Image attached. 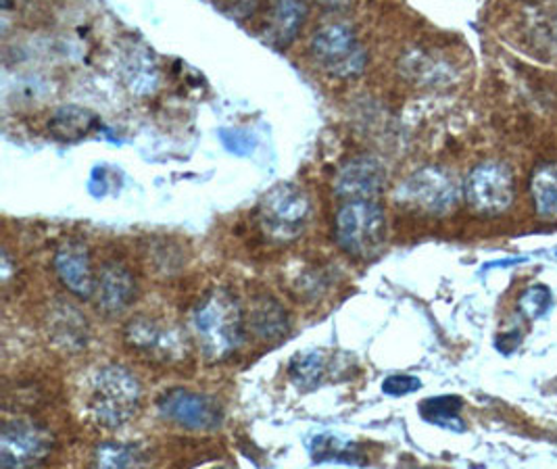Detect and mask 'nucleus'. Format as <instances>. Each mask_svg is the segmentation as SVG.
<instances>
[{
  "label": "nucleus",
  "mask_w": 557,
  "mask_h": 469,
  "mask_svg": "<svg viewBox=\"0 0 557 469\" xmlns=\"http://www.w3.org/2000/svg\"><path fill=\"white\" fill-rule=\"evenodd\" d=\"M193 330L213 361H222L245 343V313L238 300L226 291H213L193 311Z\"/></svg>",
  "instance_id": "f257e3e1"
},
{
  "label": "nucleus",
  "mask_w": 557,
  "mask_h": 469,
  "mask_svg": "<svg viewBox=\"0 0 557 469\" xmlns=\"http://www.w3.org/2000/svg\"><path fill=\"white\" fill-rule=\"evenodd\" d=\"M138 380L120 366L95 371L88 384V411L104 428H120L132 420L140 407Z\"/></svg>",
  "instance_id": "f03ea898"
},
{
  "label": "nucleus",
  "mask_w": 557,
  "mask_h": 469,
  "mask_svg": "<svg viewBox=\"0 0 557 469\" xmlns=\"http://www.w3.org/2000/svg\"><path fill=\"white\" fill-rule=\"evenodd\" d=\"M334 240L355 259H372L386 240V213L374 200H349L334 220Z\"/></svg>",
  "instance_id": "7ed1b4c3"
},
{
  "label": "nucleus",
  "mask_w": 557,
  "mask_h": 469,
  "mask_svg": "<svg viewBox=\"0 0 557 469\" xmlns=\"http://www.w3.org/2000/svg\"><path fill=\"white\" fill-rule=\"evenodd\" d=\"M311 54L318 65L336 77H355L368 63V52L354 29L345 24H324L311 36Z\"/></svg>",
  "instance_id": "20e7f679"
},
{
  "label": "nucleus",
  "mask_w": 557,
  "mask_h": 469,
  "mask_svg": "<svg viewBox=\"0 0 557 469\" xmlns=\"http://www.w3.org/2000/svg\"><path fill=\"white\" fill-rule=\"evenodd\" d=\"M456 177L441 168H422L407 177L397 190L399 205L429 215H445L457 205Z\"/></svg>",
  "instance_id": "39448f33"
},
{
  "label": "nucleus",
  "mask_w": 557,
  "mask_h": 469,
  "mask_svg": "<svg viewBox=\"0 0 557 469\" xmlns=\"http://www.w3.org/2000/svg\"><path fill=\"white\" fill-rule=\"evenodd\" d=\"M463 197L482 215L506 213L516 198L513 173L502 161H484L466 177Z\"/></svg>",
  "instance_id": "423d86ee"
},
{
  "label": "nucleus",
  "mask_w": 557,
  "mask_h": 469,
  "mask_svg": "<svg viewBox=\"0 0 557 469\" xmlns=\"http://www.w3.org/2000/svg\"><path fill=\"white\" fill-rule=\"evenodd\" d=\"M52 434L27 420L7 421L0 430V468L34 469L47 461Z\"/></svg>",
  "instance_id": "0eeeda50"
},
{
  "label": "nucleus",
  "mask_w": 557,
  "mask_h": 469,
  "mask_svg": "<svg viewBox=\"0 0 557 469\" xmlns=\"http://www.w3.org/2000/svg\"><path fill=\"white\" fill-rule=\"evenodd\" d=\"M311 202L295 184L274 186L259 202V218L268 234L276 238H295L309 218Z\"/></svg>",
  "instance_id": "6e6552de"
},
{
  "label": "nucleus",
  "mask_w": 557,
  "mask_h": 469,
  "mask_svg": "<svg viewBox=\"0 0 557 469\" xmlns=\"http://www.w3.org/2000/svg\"><path fill=\"white\" fill-rule=\"evenodd\" d=\"M159 414L188 430H215L222 425L224 411L218 398L188 388H172L157 400Z\"/></svg>",
  "instance_id": "1a4fd4ad"
},
{
  "label": "nucleus",
  "mask_w": 557,
  "mask_h": 469,
  "mask_svg": "<svg viewBox=\"0 0 557 469\" xmlns=\"http://www.w3.org/2000/svg\"><path fill=\"white\" fill-rule=\"evenodd\" d=\"M386 184V172L374 157H355L347 161L334 180V193L349 200H372Z\"/></svg>",
  "instance_id": "9d476101"
},
{
  "label": "nucleus",
  "mask_w": 557,
  "mask_h": 469,
  "mask_svg": "<svg viewBox=\"0 0 557 469\" xmlns=\"http://www.w3.org/2000/svg\"><path fill=\"white\" fill-rule=\"evenodd\" d=\"M54 272L61 284L77 298H90L97 291V277L92 272L88 248L79 243H67L54 252Z\"/></svg>",
  "instance_id": "9b49d317"
},
{
  "label": "nucleus",
  "mask_w": 557,
  "mask_h": 469,
  "mask_svg": "<svg viewBox=\"0 0 557 469\" xmlns=\"http://www.w3.org/2000/svg\"><path fill=\"white\" fill-rule=\"evenodd\" d=\"M127 345L152 359L172 361L182 357V336L157 321L138 318L126 328Z\"/></svg>",
  "instance_id": "f8f14e48"
},
{
  "label": "nucleus",
  "mask_w": 557,
  "mask_h": 469,
  "mask_svg": "<svg viewBox=\"0 0 557 469\" xmlns=\"http://www.w3.org/2000/svg\"><path fill=\"white\" fill-rule=\"evenodd\" d=\"M97 300L104 313H122L132 305L136 297V282L134 275L127 272V268L120 263H107L102 266L97 275Z\"/></svg>",
  "instance_id": "ddd939ff"
},
{
  "label": "nucleus",
  "mask_w": 557,
  "mask_h": 469,
  "mask_svg": "<svg viewBox=\"0 0 557 469\" xmlns=\"http://www.w3.org/2000/svg\"><path fill=\"white\" fill-rule=\"evenodd\" d=\"M305 15L307 7L301 2H278L270 13L265 40L276 49H286L304 25Z\"/></svg>",
  "instance_id": "4468645a"
},
{
  "label": "nucleus",
  "mask_w": 557,
  "mask_h": 469,
  "mask_svg": "<svg viewBox=\"0 0 557 469\" xmlns=\"http://www.w3.org/2000/svg\"><path fill=\"white\" fill-rule=\"evenodd\" d=\"M531 197L541 218L557 222V163L543 161L531 173Z\"/></svg>",
  "instance_id": "2eb2a0df"
},
{
  "label": "nucleus",
  "mask_w": 557,
  "mask_h": 469,
  "mask_svg": "<svg viewBox=\"0 0 557 469\" xmlns=\"http://www.w3.org/2000/svg\"><path fill=\"white\" fill-rule=\"evenodd\" d=\"M52 134L59 140H79L88 134H92L95 129L101 127V120L90 113L88 109L82 107H61L54 115H52L51 124Z\"/></svg>",
  "instance_id": "dca6fc26"
},
{
  "label": "nucleus",
  "mask_w": 557,
  "mask_h": 469,
  "mask_svg": "<svg viewBox=\"0 0 557 469\" xmlns=\"http://www.w3.org/2000/svg\"><path fill=\"white\" fill-rule=\"evenodd\" d=\"M329 357L322 350L297 353L288 363V375L301 391L320 388L329 378Z\"/></svg>",
  "instance_id": "f3484780"
},
{
  "label": "nucleus",
  "mask_w": 557,
  "mask_h": 469,
  "mask_svg": "<svg viewBox=\"0 0 557 469\" xmlns=\"http://www.w3.org/2000/svg\"><path fill=\"white\" fill-rule=\"evenodd\" d=\"M463 398L456 395L432 396L424 398L418 407L420 418L438 428L451 430V432H463L466 423L461 420Z\"/></svg>",
  "instance_id": "a211bd4d"
},
{
  "label": "nucleus",
  "mask_w": 557,
  "mask_h": 469,
  "mask_svg": "<svg viewBox=\"0 0 557 469\" xmlns=\"http://www.w3.org/2000/svg\"><path fill=\"white\" fill-rule=\"evenodd\" d=\"M95 469H147V457L136 445L102 443L95 451Z\"/></svg>",
  "instance_id": "6ab92c4d"
},
{
  "label": "nucleus",
  "mask_w": 557,
  "mask_h": 469,
  "mask_svg": "<svg viewBox=\"0 0 557 469\" xmlns=\"http://www.w3.org/2000/svg\"><path fill=\"white\" fill-rule=\"evenodd\" d=\"M251 325L259 338H282L288 332V316L272 298H261L251 313Z\"/></svg>",
  "instance_id": "aec40b11"
},
{
  "label": "nucleus",
  "mask_w": 557,
  "mask_h": 469,
  "mask_svg": "<svg viewBox=\"0 0 557 469\" xmlns=\"http://www.w3.org/2000/svg\"><path fill=\"white\" fill-rule=\"evenodd\" d=\"M311 448V455L315 461H347V464H361L355 459L354 446L351 443H345L341 441L338 436H332V434H320L313 439V445Z\"/></svg>",
  "instance_id": "412c9836"
},
{
  "label": "nucleus",
  "mask_w": 557,
  "mask_h": 469,
  "mask_svg": "<svg viewBox=\"0 0 557 469\" xmlns=\"http://www.w3.org/2000/svg\"><path fill=\"white\" fill-rule=\"evenodd\" d=\"M127 84L136 95H149L157 86V72L147 57H132L126 63Z\"/></svg>",
  "instance_id": "4be33fe9"
},
{
  "label": "nucleus",
  "mask_w": 557,
  "mask_h": 469,
  "mask_svg": "<svg viewBox=\"0 0 557 469\" xmlns=\"http://www.w3.org/2000/svg\"><path fill=\"white\" fill-rule=\"evenodd\" d=\"M549 309H552V291L547 286H543V284H534L531 288H527L522 293L520 300H518V311L527 320H539Z\"/></svg>",
  "instance_id": "5701e85b"
},
{
  "label": "nucleus",
  "mask_w": 557,
  "mask_h": 469,
  "mask_svg": "<svg viewBox=\"0 0 557 469\" xmlns=\"http://www.w3.org/2000/svg\"><path fill=\"white\" fill-rule=\"evenodd\" d=\"M220 140L226 147L228 152L236 157H247L253 152L257 147L253 134L247 129H232V127H222L220 129Z\"/></svg>",
  "instance_id": "b1692460"
},
{
  "label": "nucleus",
  "mask_w": 557,
  "mask_h": 469,
  "mask_svg": "<svg viewBox=\"0 0 557 469\" xmlns=\"http://www.w3.org/2000/svg\"><path fill=\"white\" fill-rule=\"evenodd\" d=\"M422 388V382L420 378L416 375H407V373H395V375H388L384 382H382V393L391 396H407L416 391Z\"/></svg>",
  "instance_id": "393cba45"
},
{
  "label": "nucleus",
  "mask_w": 557,
  "mask_h": 469,
  "mask_svg": "<svg viewBox=\"0 0 557 469\" xmlns=\"http://www.w3.org/2000/svg\"><path fill=\"white\" fill-rule=\"evenodd\" d=\"M520 341H522V332H509V334H504V336H499V341H497V348L502 350V353H506L509 355L516 346L520 345Z\"/></svg>",
  "instance_id": "a878e982"
},
{
  "label": "nucleus",
  "mask_w": 557,
  "mask_h": 469,
  "mask_svg": "<svg viewBox=\"0 0 557 469\" xmlns=\"http://www.w3.org/2000/svg\"><path fill=\"white\" fill-rule=\"evenodd\" d=\"M215 469H228V468H215Z\"/></svg>",
  "instance_id": "bb28decb"
}]
</instances>
